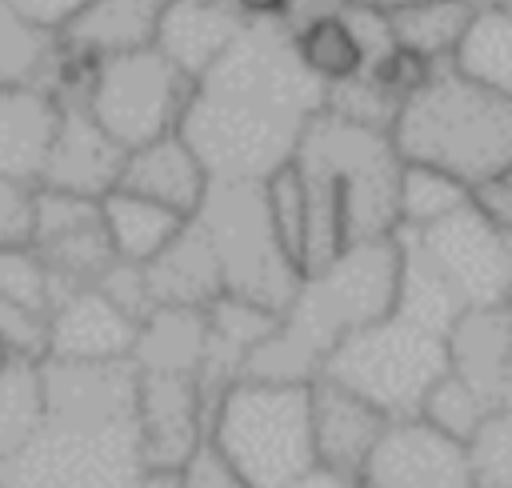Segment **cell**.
<instances>
[{
  "mask_svg": "<svg viewBox=\"0 0 512 488\" xmlns=\"http://www.w3.org/2000/svg\"><path fill=\"white\" fill-rule=\"evenodd\" d=\"M324 84L304 72L284 20H244L224 56L196 80L180 136L212 184H264L292 164Z\"/></svg>",
  "mask_w": 512,
  "mask_h": 488,
  "instance_id": "cell-1",
  "label": "cell"
},
{
  "mask_svg": "<svg viewBox=\"0 0 512 488\" xmlns=\"http://www.w3.org/2000/svg\"><path fill=\"white\" fill-rule=\"evenodd\" d=\"M0 476L8 488H140L136 368L44 360V424Z\"/></svg>",
  "mask_w": 512,
  "mask_h": 488,
  "instance_id": "cell-2",
  "label": "cell"
},
{
  "mask_svg": "<svg viewBox=\"0 0 512 488\" xmlns=\"http://www.w3.org/2000/svg\"><path fill=\"white\" fill-rule=\"evenodd\" d=\"M292 164L308 204L304 276L336 260L348 244L396 236L404 160L388 132L320 112L304 128Z\"/></svg>",
  "mask_w": 512,
  "mask_h": 488,
  "instance_id": "cell-3",
  "label": "cell"
},
{
  "mask_svg": "<svg viewBox=\"0 0 512 488\" xmlns=\"http://www.w3.org/2000/svg\"><path fill=\"white\" fill-rule=\"evenodd\" d=\"M400 292V240L348 244L336 260L308 272L272 336L248 356V380L312 384L340 340L384 320ZM240 376V380H244Z\"/></svg>",
  "mask_w": 512,
  "mask_h": 488,
  "instance_id": "cell-4",
  "label": "cell"
},
{
  "mask_svg": "<svg viewBox=\"0 0 512 488\" xmlns=\"http://www.w3.org/2000/svg\"><path fill=\"white\" fill-rule=\"evenodd\" d=\"M404 164L436 168L468 192L512 176V96H500L440 60L388 128Z\"/></svg>",
  "mask_w": 512,
  "mask_h": 488,
  "instance_id": "cell-5",
  "label": "cell"
},
{
  "mask_svg": "<svg viewBox=\"0 0 512 488\" xmlns=\"http://www.w3.org/2000/svg\"><path fill=\"white\" fill-rule=\"evenodd\" d=\"M208 448L248 488H288L316 468L308 384L236 380L208 416Z\"/></svg>",
  "mask_w": 512,
  "mask_h": 488,
  "instance_id": "cell-6",
  "label": "cell"
},
{
  "mask_svg": "<svg viewBox=\"0 0 512 488\" xmlns=\"http://www.w3.org/2000/svg\"><path fill=\"white\" fill-rule=\"evenodd\" d=\"M444 372H448V336L396 308L384 320L340 340L320 368V376L364 396L388 420L420 416L424 396Z\"/></svg>",
  "mask_w": 512,
  "mask_h": 488,
  "instance_id": "cell-7",
  "label": "cell"
},
{
  "mask_svg": "<svg viewBox=\"0 0 512 488\" xmlns=\"http://www.w3.org/2000/svg\"><path fill=\"white\" fill-rule=\"evenodd\" d=\"M192 220L212 240L224 276V296L284 316L304 272L288 260L272 232L264 184H212Z\"/></svg>",
  "mask_w": 512,
  "mask_h": 488,
  "instance_id": "cell-8",
  "label": "cell"
},
{
  "mask_svg": "<svg viewBox=\"0 0 512 488\" xmlns=\"http://www.w3.org/2000/svg\"><path fill=\"white\" fill-rule=\"evenodd\" d=\"M192 88L196 80L184 76L168 56L156 48H136L96 60L84 108L124 152H132L180 132Z\"/></svg>",
  "mask_w": 512,
  "mask_h": 488,
  "instance_id": "cell-9",
  "label": "cell"
},
{
  "mask_svg": "<svg viewBox=\"0 0 512 488\" xmlns=\"http://www.w3.org/2000/svg\"><path fill=\"white\" fill-rule=\"evenodd\" d=\"M400 236L432 264L464 312L512 304V240L472 200L420 232L400 228Z\"/></svg>",
  "mask_w": 512,
  "mask_h": 488,
  "instance_id": "cell-10",
  "label": "cell"
},
{
  "mask_svg": "<svg viewBox=\"0 0 512 488\" xmlns=\"http://www.w3.org/2000/svg\"><path fill=\"white\" fill-rule=\"evenodd\" d=\"M32 252L40 256L56 304L80 288H96L104 272L116 264L100 200L36 188V220H32ZM52 304V308H56Z\"/></svg>",
  "mask_w": 512,
  "mask_h": 488,
  "instance_id": "cell-11",
  "label": "cell"
},
{
  "mask_svg": "<svg viewBox=\"0 0 512 488\" xmlns=\"http://www.w3.org/2000/svg\"><path fill=\"white\" fill-rule=\"evenodd\" d=\"M136 432L144 472H180L208 444L200 380L184 372H136Z\"/></svg>",
  "mask_w": 512,
  "mask_h": 488,
  "instance_id": "cell-12",
  "label": "cell"
},
{
  "mask_svg": "<svg viewBox=\"0 0 512 488\" xmlns=\"http://www.w3.org/2000/svg\"><path fill=\"white\" fill-rule=\"evenodd\" d=\"M360 488H476L468 448L420 416L392 420L356 476Z\"/></svg>",
  "mask_w": 512,
  "mask_h": 488,
  "instance_id": "cell-13",
  "label": "cell"
},
{
  "mask_svg": "<svg viewBox=\"0 0 512 488\" xmlns=\"http://www.w3.org/2000/svg\"><path fill=\"white\" fill-rule=\"evenodd\" d=\"M124 156L128 152L88 116L84 104H60V128H56V140L48 148L36 188L104 200L120 184Z\"/></svg>",
  "mask_w": 512,
  "mask_h": 488,
  "instance_id": "cell-14",
  "label": "cell"
},
{
  "mask_svg": "<svg viewBox=\"0 0 512 488\" xmlns=\"http://www.w3.org/2000/svg\"><path fill=\"white\" fill-rule=\"evenodd\" d=\"M308 400H312L316 468L356 480L392 420L376 404H368L364 396L348 392L344 384H336L328 376H316L308 384Z\"/></svg>",
  "mask_w": 512,
  "mask_h": 488,
  "instance_id": "cell-15",
  "label": "cell"
},
{
  "mask_svg": "<svg viewBox=\"0 0 512 488\" xmlns=\"http://www.w3.org/2000/svg\"><path fill=\"white\" fill-rule=\"evenodd\" d=\"M136 336H140V324L132 316H124L100 288H80L52 308L44 360L124 364V360H132Z\"/></svg>",
  "mask_w": 512,
  "mask_h": 488,
  "instance_id": "cell-16",
  "label": "cell"
},
{
  "mask_svg": "<svg viewBox=\"0 0 512 488\" xmlns=\"http://www.w3.org/2000/svg\"><path fill=\"white\" fill-rule=\"evenodd\" d=\"M120 192L144 196L152 204L172 208L176 216L192 220L212 188L200 156L188 148V140L180 132H168L144 148H132L124 156V172H120Z\"/></svg>",
  "mask_w": 512,
  "mask_h": 488,
  "instance_id": "cell-17",
  "label": "cell"
},
{
  "mask_svg": "<svg viewBox=\"0 0 512 488\" xmlns=\"http://www.w3.org/2000/svg\"><path fill=\"white\" fill-rule=\"evenodd\" d=\"M204 320H208V332H204V360H200V392L212 416L216 400L244 376L248 356L272 336L280 316L248 300L220 296L212 308H204Z\"/></svg>",
  "mask_w": 512,
  "mask_h": 488,
  "instance_id": "cell-18",
  "label": "cell"
},
{
  "mask_svg": "<svg viewBox=\"0 0 512 488\" xmlns=\"http://www.w3.org/2000/svg\"><path fill=\"white\" fill-rule=\"evenodd\" d=\"M448 372L472 384L492 408L508 400L512 372V304L468 308L448 328Z\"/></svg>",
  "mask_w": 512,
  "mask_h": 488,
  "instance_id": "cell-19",
  "label": "cell"
},
{
  "mask_svg": "<svg viewBox=\"0 0 512 488\" xmlns=\"http://www.w3.org/2000/svg\"><path fill=\"white\" fill-rule=\"evenodd\" d=\"M60 128V104L36 84H0V180L40 184Z\"/></svg>",
  "mask_w": 512,
  "mask_h": 488,
  "instance_id": "cell-20",
  "label": "cell"
},
{
  "mask_svg": "<svg viewBox=\"0 0 512 488\" xmlns=\"http://www.w3.org/2000/svg\"><path fill=\"white\" fill-rule=\"evenodd\" d=\"M144 268V284L152 296V308H212L224 296L220 260L212 252V240L196 220L180 228V236Z\"/></svg>",
  "mask_w": 512,
  "mask_h": 488,
  "instance_id": "cell-21",
  "label": "cell"
},
{
  "mask_svg": "<svg viewBox=\"0 0 512 488\" xmlns=\"http://www.w3.org/2000/svg\"><path fill=\"white\" fill-rule=\"evenodd\" d=\"M244 28L236 4L224 0H172L160 16L152 48L168 56L184 76L200 80Z\"/></svg>",
  "mask_w": 512,
  "mask_h": 488,
  "instance_id": "cell-22",
  "label": "cell"
},
{
  "mask_svg": "<svg viewBox=\"0 0 512 488\" xmlns=\"http://www.w3.org/2000/svg\"><path fill=\"white\" fill-rule=\"evenodd\" d=\"M168 4L172 0H88L64 28H56V44L92 60L152 48Z\"/></svg>",
  "mask_w": 512,
  "mask_h": 488,
  "instance_id": "cell-23",
  "label": "cell"
},
{
  "mask_svg": "<svg viewBox=\"0 0 512 488\" xmlns=\"http://www.w3.org/2000/svg\"><path fill=\"white\" fill-rule=\"evenodd\" d=\"M100 212H104V228H108L112 252L124 264H148V260H156L180 236V228L188 224L172 208L152 204V200L132 196V192H120V188L100 200Z\"/></svg>",
  "mask_w": 512,
  "mask_h": 488,
  "instance_id": "cell-24",
  "label": "cell"
},
{
  "mask_svg": "<svg viewBox=\"0 0 512 488\" xmlns=\"http://www.w3.org/2000/svg\"><path fill=\"white\" fill-rule=\"evenodd\" d=\"M208 320L196 308H156L136 336L132 368L136 372H184L200 380Z\"/></svg>",
  "mask_w": 512,
  "mask_h": 488,
  "instance_id": "cell-25",
  "label": "cell"
},
{
  "mask_svg": "<svg viewBox=\"0 0 512 488\" xmlns=\"http://www.w3.org/2000/svg\"><path fill=\"white\" fill-rule=\"evenodd\" d=\"M472 16H476V0H408L388 12L396 48H408L432 64L452 60Z\"/></svg>",
  "mask_w": 512,
  "mask_h": 488,
  "instance_id": "cell-26",
  "label": "cell"
},
{
  "mask_svg": "<svg viewBox=\"0 0 512 488\" xmlns=\"http://www.w3.org/2000/svg\"><path fill=\"white\" fill-rule=\"evenodd\" d=\"M452 68L500 96H512V12L476 4L472 24L452 52Z\"/></svg>",
  "mask_w": 512,
  "mask_h": 488,
  "instance_id": "cell-27",
  "label": "cell"
},
{
  "mask_svg": "<svg viewBox=\"0 0 512 488\" xmlns=\"http://www.w3.org/2000/svg\"><path fill=\"white\" fill-rule=\"evenodd\" d=\"M292 48H296V60L304 64V72L312 80H320L324 88L348 84L364 72V52H360L352 28L344 24L340 8L296 24L292 28Z\"/></svg>",
  "mask_w": 512,
  "mask_h": 488,
  "instance_id": "cell-28",
  "label": "cell"
},
{
  "mask_svg": "<svg viewBox=\"0 0 512 488\" xmlns=\"http://www.w3.org/2000/svg\"><path fill=\"white\" fill-rule=\"evenodd\" d=\"M44 424V360H0V468Z\"/></svg>",
  "mask_w": 512,
  "mask_h": 488,
  "instance_id": "cell-29",
  "label": "cell"
},
{
  "mask_svg": "<svg viewBox=\"0 0 512 488\" xmlns=\"http://www.w3.org/2000/svg\"><path fill=\"white\" fill-rule=\"evenodd\" d=\"M468 200H472V192L436 168L404 164V172H400V228L404 232H420V228L460 212Z\"/></svg>",
  "mask_w": 512,
  "mask_h": 488,
  "instance_id": "cell-30",
  "label": "cell"
},
{
  "mask_svg": "<svg viewBox=\"0 0 512 488\" xmlns=\"http://www.w3.org/2000/svg\"><path fill=\"white\" fill-rule=\"evenodd\" d=\"M488 412H496V408L472 384H464L456 372H444L420 404V420L460 444H468L476 436V428L488 420Z\"/></svg>",
  "mask_w": 512,
  "mask_h": 488,
  "instance_id": "cell-31",
  "label": "cell"
},
{
  "mask_svg": "<svg viewBox=\"0 0 512 488\" xmlns=\"http://www.w3.org/2000/svg\"><path fill=\"white\" fill-rule=\"evenodd\" d=\"M264 204H268V220L272 232L280 240V248L288 252V260L304 272V236H308V204H304V184L296 164H284L280 172H272L264 180Z\"/></svg>",
  "mask_w": 512,
  "mask_h": 488,
  "instance_id": "cell-32",
  "label": "cell"
},
{
  "mask_svg": "<svg viewBox=\"0 0 512 488\" xmlns=\"http://www.w3.org/2000/svg\"><path fill=\"white\" fill-rule=\"evenodd\" d=\"M464 448L476 488H512V404L488 412V420Z\"/></svg>",
  "mask_w": 512,
  "mask_h": 488,
  "instance_id": "cell-33",
  "label": "cell"
},
{
  "mask_svg": "<svg viewBox=\"0 0 512 488\" xmlns=\"http://www.w3.org/2000/svg\"><path fill=\"white\" fill-rule=\"evenodd\" d=\"M0 296L20 304V308H28V312L52 316L56 292H52V280H48L40 256L32 252V244L0 252Z\"/></svg>",
  "mask_w": 512,
  "mask_h": 488,
  "instance_id": "cell-34",
  "label": "cell"
},
{
  "mask_svg": "<svg viewBox=\"0 0 512 488\" xmlns=\"http://www.w3.org/2000/svg\"><path fill=\"white\" fill-rule=\"evenodd\" d=\"M48 352V316L28 312L0 296V356L4 360H44Z\"/></svg>",
  "mask_w": 512,
  "mask_h": 488,
  "instance_id": "cell-35",
  "label": "cell"
},
{
  "mask_svg": "<svg viewBox=\"0 0 512 488\" xmlns=\"http://www.w3.org/2000/svg\"><path fill=\"white\" fill-rule=\"evenodd\" d=\"M340 16H344V24L352 28V36H356V44H360V52H364V72L376 68L380 60H388V56L396 52L392 20H388L384 8L348 0V4H340Z\"/></svg>",
  "mask_w": 512,
  "mask_h": 488,
  "instance_id": "cell-36",
  "label": "cell"
},
{
  "mask_svg": "<svg viewBox=\"0 0 512 488\" xmlns=\"http://www.w3.org/2000/svg\"><path fill=\"white\" fill-rule=\"evenodd\" d=\"M32 220H36V188L0 180V252L28 248L32 244Z\"/></svg>",
  "mask_w": 512,
  "mask_h": 488,
  "instance_id": "cell-37",
  "label": "cell"
},
{
  "mask_svg": "<svg viewBox=\"0 0 512 488\" xmlns=\"http://www.w3.org/2000/svg\"><path fill=\"white\" fill-rule=\"evenodd\" d=\"M432 60H424V56H416V52H408V48H396L388 60H380L376 68H368L372 72V80L396 100V104H404L408 96H416L424 84H428V76H432Z\"/></svg>",
  "mask_w": 512,
  "mask_h": 488,
  "instance_id": "cell-38",
  "label": "cell"
},
{
  "mask_svg": "<svg viewBox=\"0 0 512 488\" xmlns=\"http://www.w3.org/2000/svg\"><path fill=\"white\" fill-rule=\"evenodd\" d=\"M124 316H132L136 324H144L156 308H152V296H148V284H144V268L140 264H124V260H116L108 272H104V280L96 284Z\"/></svg>",
  "mask_w": 512,
  "mask_h": 488,
  "instance_id": "cell-39",
  "label": "cell"
},
{
  "mask_svg": "<svg viewBox=\"0 0 512 488\" xmlns=\"http://www.w3.org/2000/svg\"><path fill=\"white\" fill-rule=\"evenodd\" d=\"M176 488H248L208 444L176 472Z\"/></svg>",
  "mask_w": 512,
  "mask_h": 488,
  "instance_id": "cell-40",
  "label": "cell"
},
{
  "mask_svg": "<svg viewBox=\"0 0 512 488\" xmlns=\"http://www.w3.org/2000/svg\"><path fill=\"white\" fill-rule=\"evenodd\" d=\"M24 24H32V28H40V32H56V28H64L88 0H4Z\"/></svg>",
  "mask_w": 512,
  "mask_h": 488,
  "instance_id": "cell-41",
  "label": "cell"
},
{
  "mask_svg": "<svg viewBox=\"0 0 512 488\" xmlns=\"http://www.w3.org/2000/svg\"><path fill=\"white\" fill-rule=\"evenodd\" d=\"M472 204L512 240V180H492L472 192Z\"/></svg>",
  "mask_w": 512,
  "mask_h": 488,
  "instance_id": "cell-42",
  "label": "cell"
},
{
  "mask_svg": "<svg viewBox=\"0 0 512 488\" xmlns=\"http://www.w3.org/2000/svg\"><path fill=\"white\" fill-rule=\"evenodd\" d=\"M244 20H288L292 0H232Z\"/></svg>",
  "mask_w": 512,
  "mask_h": 488,
  "instance_id": "cell-43",
  "label": "cell"
},
{
  "mask_svg": "<svg viewBox=\"0 0 512 488\" xmlns=\"http://www.w3.org/2000/svg\"><path fill=\"white\" fill-rule=\"evenodd\" d=\"M288 488H360L356 480H348V476H336V472H324V468H312L308 476H300L296 484H288Z\"/></svg>",
  "mask_w": 512,
  "mask_h": 488,
  "instance_id": "cell-44",
  "label": "cell"
},
{
  "mask_svg": "<svg viewBox=\"0 0 512 488\" xmlns=\"http://www.w3.org/2000/svg\"><path fill=\"white\" fill-rule=\"evenodd\" d=\"M140 488H176V472H144Z\"/></svg>",
  "mask_w": 512,
  "mask_h": 488,
  "instance_id": "cell-45",
  "label": "cell"
},
{
  "mask_svg": "<svg viewBox=\"0 0 512 488\" xmlns=\"http://www.w3.org/2000/svg\"><path fill=\"white\" fill-rule=\"evenodd\" d=\"M476 4H492V8H504V12H512V0H476Z\"/></svg>",
  "mask_w": 512,
  "mask_h": 488,
  "instance_id": "cell-46",
  "label": "cell"
},
{
  "mask_svg": "<svg viewBox=\"0 0 512 488\" xmlns=\"http://www.w3.org/2000/svg\"><path fill=\"white\" fill-rule=\"evenodd\" d=\"M504 404H512V372H508V400Z\"/></svg>",
  "mask_w": 512,
  "mask_h": 488,
  "instance_id": "cell-47",
  "label": "cell"
},
{
  "mask_svg": "<svg viewBox=\"0 0 512 488\" xmlns=\"http://www.w3.org/2000/svg\"><path fill=\"white\" fill-rule=\"evenodd\" d=\"M0 488H8V480H4V476H0Z\"/></svg>",
  "mask_w": 512,
  "mask_h": 488,
  "instance_id": "cell-48",
  "label": "cell"
},
{
  "mask_svg": "<svg viewBox=\"0 0 512 488\" xmlns=\"http://www.w3.org/2000/svg\"><path fill=\"white\" fill-rule=\"evenodd\" d=\"M0 360H4V356H0Z\"/></svg>",
  "mask_w": 512,
  "mask_h": 488,
  "instance_id": "cell-49",
  "label": "cell"
},
{
  "mask_svg": "<svg viewBox=\"0 0 512 488\" xmlns=\"http://www.w3.org/2000/svg\"><path fill=\"white\" fill-rule=\"evenodd\" d=\"M508 180H512V176H508Z\"/></svg>",
  "mask_w": 512,
  "mask_h": 488,
  "instance_id": "cell-50",
  "label": "cell"
}]
</instances>
